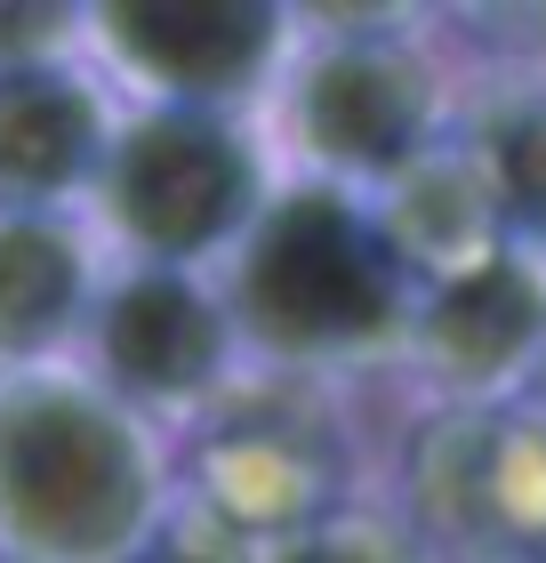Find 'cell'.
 Returning a JSON list of instances; mask_svg holds the SVG:
<instances>
[{
  "label": "cell",
  "mask_w": 546,
  "mask_h": 563,
  "mask_svg": "<svg viewBox=\"0 0 546 563\" xmlns=\"http://www.w3.org/2000/svg\"><path fill=\"white\" fill-rule=\"evenodd\" d=\"M426 130V73L402 48L346 41L305 81V137L322 162L346 169H394Z\"/></svg>",
  "instance_id": "4"
},
{
  "label": "cell",
  "mask_w": 546,
  "mask_h": 563,
  "mask_svg": "<svg viewBox=\"0 0 546 563\" xmlns=\"http://www.w3.org/2000/svg\"><path fill=\"white\" fill-rule=\"evenodd\" d=\"M538 282L523 266H506V258H490L475 274H458L450 290H442L426 306V354L450 378H499L514 371L531 354L538 339Z\"/></svg>",
  "instance_id": "7"
},
{
  "label": "cell",
  "mask_w": 546,
  "mask_h": 563,
  "mask_svg": "<svg viewBox=\"0 0 546 563\" xmlns=\"http://www.w3.org/2000/svg\"><path fill=\"white\" fill-rule=\"evenodd\" d=\"M145 563H186V555H145Z\"/></svg>",
  "instance_id": "11"
},
{
  "label": "cell",
  "mask_w": 546,
  "mask_h": 563,
  "mask_svg": "<svg viewBox=\"0 0 546 563\" xmlns=\"http://www.w3.org/2000/svg\"><path fill=\"white\" fill-rule=\"evenodd\" d=\"M73 290H81V250L41 218L0 225V346L33 354L73 322Z\"/></svg>",
  "instance_id": "9"
},
{
  "label": "cell",
  "mask_w": 546,
  "mask_h": 563,
  "mask_svg": "<svg viewBox=\"0 0 546 563\" xmlns=\"http://www.w3.org/2000/svg\"><path fill=\"white\" fill-rule=\"evenodd\" d=\"M121 57L161 73L169 89H233L266 65L274 16L242 0H161V9H113Z\"/></svg>",
  "instance_id": "6"
},
{
  "label": "cell",
  "mask_w": 546,
  "mask_h": 563,
  "mask_svg": "<svg viewBox=\"0 0 546 563\" xmlns=\"http://www.w3.org/2000/svg\"><path fill=\"white\" fill-rule=\"evenodd\" d=\"M499 194H506V210L523 218V225H546V106H523L499 130Z\"/></svg>",
  "instance_id": "10"
},
{
  "label": "cell",
  "mask_w": 546,
  "mask_h": 563,
  "mask_svg": "<svg viewBox=\"0 0 546 563\" xmlns=\"http://www.w3.org/2000/svg\"><path fill=\"white\" fill-rule=\"evenodd\" d=\"M97 162V106L65 81L9 73L0 81V186L9 194H57Z\"/></svg>",
  "instance_id": "8"
},
{
  "label": "cell",
  "mask_w": 546,
  "mask_h": 563,
  "mask_svg": "<svg viewBox=\"0 0 546 563\" xmlns=\"http://www.w3.org/2000/svg\"><path fill=\"white\" fill-rule=\"evenodd\" d=\"M145 523V459L105 402L16 395L0 402V540L41 563H105Z\"/></svg>",
  "instance_id": "1"
},
{
  "label": "cell",
  "mask_w": 546,
  "mask_h": 563,
  "mask_svg": "<svg viewBox=\"0 0 546 563\" xmlns=\"http://www.w3.org/2000/svg\"><path fill=\"white\" fill-rule=\"evenodd\" d=\"M242 306L266 346H361L394 322L386 258L337 194H298L257 225L242 258Z\"/></svg>",
  "instance_id": "2"
},
{
  "label": "cell",
  "mask_w": 546,
  "mask_h": 563,
  "mask_svg": "<svg viewBox=\"0 0 546 563\" xmlns=\"http://www.w3.org/2000/svg\"><path fill=\"white\" fill-rule=\"evenodd\" d=\"M225 354V322L186 274H137L105 306V363L137 395H193Z\"/></svg>",
  "instance_id": "5"
},
{
  "label": "cell",
  "mask_w": 546,
  "mask_h": 563,
  "mask_svg": "<svg viewBox=\"0 0 546 563\" xmlns=\"http://www.w3.org/2000/svg\"><path fill=\"white\" fill-rule=\"evenodd\" d=\"M113 210L145 250L193 258L233 234L249 210V153L210 113H153L121 137L113 162Z\"/></svg>",
  "instance_id": "3"
}]
</instances>
